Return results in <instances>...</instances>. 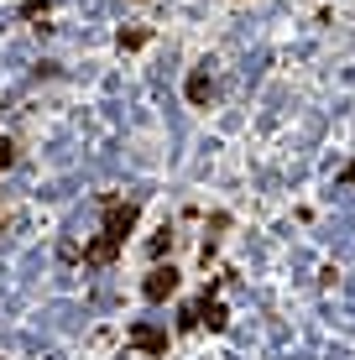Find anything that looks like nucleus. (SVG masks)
I'll return each instance as SVG.
<instances>
[{
	"label": "nucleus",
	"instance_id": "1a4fd4ad",
	"mask_svg": "<svg viewBox=\"0 0 355 360\" xmlns=\"http://www.w3.org/2000/svg\"><path fill=\"white\" fill-rule=\"evenodd\" d=\"M47 11H53V0H21V6H16V16H21V21H42Z\"/></svg>",
	"mask_w": 355,
	"mask_h": 360
},
{
	"label": "nucleus",
	"instance_id": "9b49d317",
	"mask_svg": "<svg viewBox=\"0 0 355 360\" xmlns=\"http://www.w3.org/2000/svg\"><path fill=\"white\" fill-rule=\"evenodd\" d=\"M58 256H63V262H84V245H73V240H63V245H58Z\"/></svg>",
	"mask_w": 355,
	"mask_h": 360
},
{
	"label": "nucleus",
	"instance_id": "7ed1b4c3",
	"mask_svg": "<svg viewBox=\"0 0 355 360\" xmlns=\"http://www.w3.org/2000/svg\"><path fill=\"white\" fill-rule=\"evenodd\" d=\"M178 282H183V271H178L173 262H157V266L141 277V297H146V303H167V297L178 292Z\"/></svg>",
	"mask_w": 355,
	"mask_h": 360
},
{
	"label": "nucleus",
	"instance_id": "f03ea898",
	"mask_svg": "<svg viewBox=\"0 0 355 360\" xmlns=\"http://www.w3.org/2000/svg\"><path fill=\"white\" fill-rule=\"evenodd\" d=\"M219 282H225V277H214L209 288H204V297L193 303V324L209 329V334H225V329H230V308L219 303Z\"/></svg>",
	"mask_w": 355,
	"mask_h": 360
},
{
	"label": "nucleus",
	"instance_id": "f257e3e1",
	"mask_svg": "<svg viewBox=\"0 0 355 360\" xmlns=\"http://www.w3.org/2000/svg\"><path fill=\"white\" fill-rule=\"evenodd\" d=\"M100 214H105L100 235L84 245V266H94V271L110 266V262H120V251H126V235L136 230V219H141V198L100 193Z\"/></svg>",
	"mask_w": 355,
	"mask_h": 360
},
{
	"label": "nucleus",
	"instance_id": "0eeeda50",
	"mask_svg": "<svg viewBox=\"0 0 355 360\" xmlns=\"http://www.w3.org/2000/svg\"><path fill=\"white\" fill-rule=\"evenodd\" d=\"M146 42H152V27H120V32H115V47H120V53H141Z\"/></svg>",
	"mask_w": 355,
	"mask_h": 360
},
{
	"label": "nucleus",
	"instance_id": "6e6552de",
	"mask_svg": "<svg viewBox=\"0 0 355 360\" xmlns=\"http://www.w3.org/2000/svg\"><path fill=\"white\" fill-rule=\"evenodd\" d=\"M146 251H152V256H157V262H162V256H167V251H173V225H162V230H157V235H152V240H146Z\"/></svg>",
	"mask_w": 355,
	"mask_h": 360
},
{
	"label": "nucleus",
	"instance_id": "423d86ee",
	"mask_svg": "<svg viewBox=\"0 0 355 360\" xmlns=\"http://www.w3.org/2000/svg\"><path fill=\"white\" fill-rule=\"evenodd\" d=\"M225 225H230L225 209H219V214H209V230H204V245H199V262H204V266L214 262V251H219V230H225Z\"/></svg>",
	"mask_w": 355,
	"mask_h": 360
},
{
	"label": "nucleus",
	"instance_id": "39448f33",
	"mask_svg": "<svg viewBox=\"0 0 355 360\" xmlns=\"http://www.w3.org/2000/svg\"><path fill=\"white\" fill-rule=\"evenodd\" d=\"M183 99H188L193 110H204L214 99V79H209V68H193L188 79H183Z\"/></svg>",
	"mask_w": 355,
	"mask_h": 360
},
{
	"label": "nucleus",
	"instance_id": "9d476101",
	"mask_svg": "<svg viewBox=\"0 0 355 360\" xmlns=\"http://www.w3.org/2000/svg\"><path fill=\"white\" fill-rule=\"evenodd\" d=\"M6 167H16V141H11V136H0V172Z\"/></svg>",
	"mask_w": 355,
	"mask_h": 360
},
{
	"label": "nucleus",
	"instance_id": "20e7f679",
	"mask_svg": "<svg viewBox=\"0 0 355 360\" xmlns=\"http://www.w3.org/2000/svg\"><path fill=\"white\" fill-rule=\"evenodd\" d=\"M126 345H131V350H141V355H167V329H157V324H131V329H126Z\"/></svg>",
	"mask_w": 355,
	"mask_h": 360
},
{
	"label": "nucleus",
	"instance_id": "ddd939ff",
	"mask_svg": "<svg viewBox=\"0 0 355 360\" xmlns=\"http://www.w3.org/2000/svg\"><path fill=\"white\" fill-rule=\"evenodd\" d=\"M141 6H146V0H141Z\"/></svg>",
	"mask_w": 355,
	"mask_h": 360
},
{
	"label": "nucleus",
	"instance_id": "f8f14e48",
	"mask_svg": "<svg viewBox=\"0 0 355 360\" xmlns=\"http://www.w3.org/2000/svg\"><path fill=\"white\" fill-rule=\"evenodd\" d=\"M340 183H355V162H345V167H340Z\"/></svg>",
	"mask_w": 355,
	"mask_h": 360
}]
</instances>
